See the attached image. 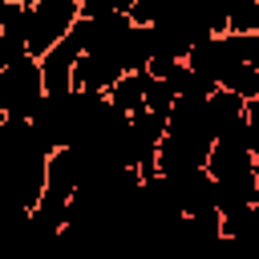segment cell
Here are the masks:
<instances>
[{"instance_id": "obj_10", "label": "cell", "mask_w": 259, "mask_h": 259, "mask_svg": "<svg viewBox=\"0 0 259 259\" xmlns=\"http://www.w3.org/2000/svg\"><path fill=\"white\" fill-rule=\"evenodd\" d=\"M227 16H231V36H251V32H259V0L231 4Z\"/></svg>"}, {"instance_id": "obj_14", "label": "cell", "mask_w": 259, "mask_h": 259, "mask_svg": "<svg viewBox=\"0 0 259 259\" xmlns=\"http://www.w3.org/2000/svg\"><path fill=\"white\" fill-rule=\"evenodd\" d=\"M255 182H259V158H255Z\"/></svg>"}, {"instance_id": "obj_9", "label": "cell", "mask_w": 259, "mask_h": 259, "mask_svg": "<svg viewBox=\"0 0 259 259\" xmlns=\"http://www.w3.org/2000/svg\"><path fill=\"white\" fill-rule=\"evenodd\" d=\"M223 89L235 93L239 101H259V69H251V65H235V69L223 77Z\"/></svg>"}, {"instance_id": "obj_6", "label": "cell", "mask_w": 259, "mask_h": 259, "mask_svg": "<svg viewBox=\"0 0 259 259\" xmlns=\"http://www.w3.org/2000/svg\"><path fill=\"white\" fill-rule=\"evenodd\" d=\"M174 194H178L182 219L202 214V210H219V206H214V178H210L206 170H194V174L174 178Z\"/></svg>"}, {"instance_id": "obj_3", "label": "cell", "mask_w": 259, "mask_h": 259, "mask_svg": "<svg viewBox=\"0 0 259 259\" xmlns=\"http://www.w3.org/2000/svg\"><path fill=\"white\" fill-rule=\"evenodd\" d=\"M81 57H85V45L69 32V36L40 61V69H45V93H49V97H73V93H77V89H73V77H77Z\"/></svg>"}, {"instance_id": "obj_8", "label": "cell", "mask_w": 259, "mask_h": 259, "mask_svg": "<svg viewBox=\"0 0 259 259\" xmlns=\"http://www.w3.org/2000/svg\"><path fill=\"white\" fill-rule=\"evenodd\" d=\"M243 113H247V101H239L235 93H227V89H219L210 101H206V117H210V130H214V142L223 138V134H231L239 121H243Z\"/></svg>"}, {"instance_id": "obj_7", "label": "cell", "mask_w": 259, "mask_h": 259, "mask_svg": "<svg viewBox=\"0 0 259 259\" xmlns=\"http://www.w3.org/2000/svg\"><path fill=\"white\" fill-rule=\"evenodd\" d=\"M146 81H150V73H125V77L105 93L109 109L121 113V117H138V113H146Z\"/></svg>"}, {"instance_id": "obj_4", "label": "cell", "mask_w": 259, "mask_h": 259, "mask_svg": "<svg viewBox=\"0 0 259 259\" xmlns=\"http://www.w3.org/2000/svg\"><path fill=\"white\" fill-rule=\"evenodd\" d=\"M121 77H125V73H121V65H117L113 57H105V53H85L81 65H77L73 89H77V93H97V97H105Z\"/></svg>"}, {"instance_id": "obj_12", "label": "cell", "mask_w": 259, "mask_h": 259, "mask_svg": "<svg viewBox=\"0 0 259 259\" xmlns=\"http://www.w3.org/2000/svg\"><path fill=\"white\" fill-rule=\"evenodd\" d=\"M231 49H235L239 65L259 69V32H251V36H231Z\"/></svg>"}, {"instance_id": "obj_13", "label": "cell", "mask_w": 259, "mask_h": 259, "mask_svg": "<svg viewBox=\"0 0 259 259\" xmlns=\"http://www.w3.org/2000/svg\"><path fill=\"white\" fill-rule=\"evenodd\" d=\"M243 121H247V130H251V146H255V158H259V101H247Z\"/></svg>"}, {"instance_id": "obj_11", "label": "cell", "mask_w": 259, "mask_h": 259, "mask_svg": "<svg viewBox=\"0 0 259 259\" xmlns=\"http://www.w3.org/2000/svg\"><path fill=\"white\" fill-rule=\"evenodd\" d=\"M174 101H178V97H174V89H170L166 81H158V77L146 81V109H150V113L170 117V113H174Z\"/></svg>"}, {"instance_id": "obj_5", "label": "cell", "mask_w": 259, "mask_h": 259, "mask_svg": "<svg viewBox=\"0 0 259 259\" xmlns=\"http://www.w3.org/2000/svg\"><path fill=\"white\" fill-rule=\"evenodd\" d=\"M85 186V154L81 146H61L49 154V190H61V194H73Z\"/></svg>"}, {"instance_id": "obj_1", "label": "cell", "mask_w": 259, "mask_h": 259, "mask_svg": "<svg viewBox=\"0 0 259 259\" xmlns=\"http://www.w3.org/2000/svg\"><path fill=\"white\" fill-rule=\"evenodd\" d=\"M45 69L36 57H24L8 69H0V113L4 117H20L32 121L36 109L45 105Z\"/></svg>"}, {"instance_id": "obj_2", "label": "cell", "mask_w": 259, "mask_h": 259, "mask_svg": "<svg viewBox=\"0 0 259 259\" xmlns=\"http://www.w3.org/2000/svg\"><path fill=\"white\" fill-rule=\"evenodd\" d=\"M81 20V0H36L28 4V57L45 61Z\"/></svg>"}]
</instances>
